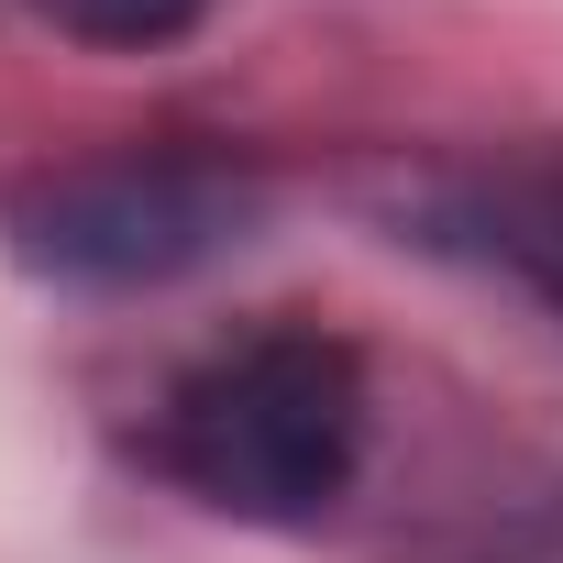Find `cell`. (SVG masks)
Returning <instances> with one entry per match:
<instances>
[{
  "mask_svg": "<svg viewBox=\"0 0 563 563\" xmlns=\"http://www.w3.org/2000/svg\"><path fill=\"white\" fill-rule=\"evenodd\" d=\"M464 232H475V243L519 276V288L563 321V155H530V166H508L497 188H475Z\"/></svg>",
  "mask_w": 563,
  "mask_h": 563,
  "instance_id": "3",
  "label": "cell"
},
{
  "mask_svg": "<svg viewBox=\"0 0 563 563\" xmlns=\"http://www.w3.org/2000/svg\"><path fill=\"white\" fill-rule=\"evenodd\" d=\"M34 12L67 34V45H100V56H155L177 34L210 23V0H34Z\"/></svg>",
  "mask_w": 563,
  "mask_h": 563,
  "instance_id": "4",
  "label": "cell"
},
{
  "mask_svg": "<svg viewBox=\"0 0 563 563\" xmlns=\"http://www.w3.org/2000/svg\"><path fill=\"white\" fill-rule=\"evenodd\" d=\"M365 431H376L365 354L343 332H310V321H265V332L199 354L166 387L155 464L199 508H221V519L299 530V519H321V508L354 497Z\"/></svg>",
  "mask_w": 563,
  "mask_h": 563,
  "instance_id": "1",
  "label": "cell"
},
{
  "mask_svg": "<svg viewBox=\"0 0 563 563\" xmlns=\"http://www.w3.org/2000/svg\"><path fill=\"white\" fill-rule=\"evenodd\" d=\"M265 221V188L232 155H122L34 188L12 210V254L56 288H177Z\"/></svg>",
  "mask_w": 563,
  "mask_h": 563,
  "instance_id": "2",
  "label": "cell"
}]
</instances>
